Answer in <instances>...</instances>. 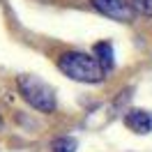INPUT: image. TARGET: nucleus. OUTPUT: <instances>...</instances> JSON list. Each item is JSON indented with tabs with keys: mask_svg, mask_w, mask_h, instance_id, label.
Here are the masks:
<instances>
[{
	"mask_svg": "<svg viewBox=\"0 0 152 152\" xmlns=\"http://www.w3.org/2000/svg\"><path fill=\"white\" fill-rule=\"evenodd\" d=\"M58 69L78 83H102L106 78V72L99 67L95 56H88L83 51H65L58 58Z\"/></svg>",
	"mask_w": 152,
	"mask_h": 152,
	"instance_id": "f257e3e1",
	"label": "nucleus"
},
{
	"mask_svg": "<svg viewBox=\"0 0 152 152\" xmlns=\"http://www.w3.org/2000/svg\"><path fill=\"white\" fill-rule=\"evenodd\" d=\"M19 90L21 97L28 102L35 111L39 113H53L56 111V92L51 90V86H46L42 78L37 76H21L19 78Z\"/></svg>",
	"mask_w": 152,
	"mask_h": 152,
	"instance_id": "f03ea898",
	"label": "nucleus"
},
{
	"mask_svg": "<svg viewBox=\"0 0 152 152\" xmlns=\"http://www.w3.org/2000/svg\"><path fill=\"white\" fill-rule=\"evenodd\" d=\"M90 2L99 14H104L113 21H129L134 16L129 0H90Z\"/></svg>",
	"mask_w": 152,
	"mask_h": 152,
	"instance_id": "7ed1b4c3",
	"label": "nucleus"
},
{
	"mask_svg": "<svg viewBox=\"0 0 152 152\" xmlns=\"http://www.w3.org/2000/svg\"><path fill=\"white\" fill-rule=\"evenodd\" d=\"M124 124H127V129H132L136 134H150L152 132V113L143 111V108H132L124 115Z\"/></svg>",
	"mask_w": 152,
	"mask_h": 152,
	"instance_id": "20e7f679",
	"label": "nucleus"
},
{
	"mask_svg": "<svg viewBox=\"0 0 152 152\" xmlns=\"http://www.w3.org/2000/svg\"><path fill=\"white\" fill-rule=\"evenodd\" d=\"M95 60L99 62V67H102L104 72H111L115 67V53H113L111 42H99V44H95Z\"/></svg>",
	"mask_w": 152,
	"mask_h": 152,
	"instance_id": "39448f33",
	"label": "nucleus"
},
{
	"mask_svg": "<svg viewBox=\"0 0 152 152\" xmlns=\"http://www.w3.org/2000/svg\"><path fill=\"white\" fill-rule=\"evenodd\" d=\"M78 150V143L72 136H60L51 143V152H76Z\"/></svg>",
	"mask_w": 152,
	"mask_h": 152,
	"instance_id": "423d86ee",
	"label": "nucleus"
},
{
	"mask_svg": "<svg viewBox=\"0 0 152 152\" xmlns=\"http://www.w3.org/2000/svg\"><path fill=\"white\" fill-rule=\"evenodd\" d=\"M129 5H132V10L141 12L145 16H152V0H129Z\"/></svg>",
	"mask_w": 152,
	"mask_h": 152,
	"instance_id": "0eeeda50",
	"label": "nucleus"
},
{
	"mask_svg": "<svg viewBox=\"0 0 152 152\" xmlns=\"http://www.w3.org/2000/svg\"><path fill=\"white\" fill-rule=\"evenodd\" d=\"M0 127H2V118H0Z\"/></svg>",
	"mask_w": 152,
	"mask_h": 152,
	"instance_id": "6e6552de",
	"label": "nucleus"
}]
</instances>
